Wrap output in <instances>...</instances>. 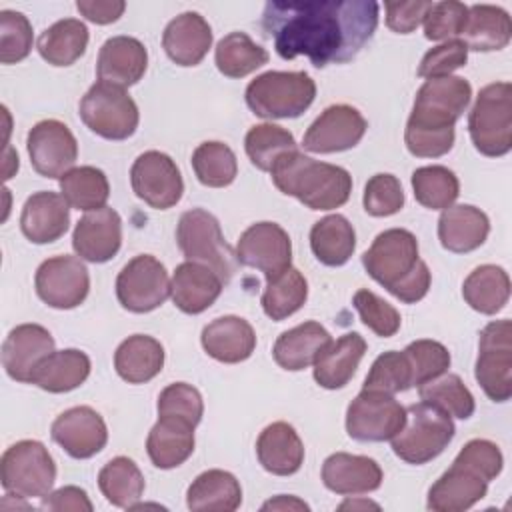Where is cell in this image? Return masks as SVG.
<instances>
[{
	"mask_svg": "<svg viewBox=\"0 0 512 512\" xmlns=\"http://www.w3.org/2000/svg\"><path fill=\"white\" fill-rule=\"evenodd\" d=\"M158 416H174L198 426L204 414L202 394L186 382L168 384L158 396Z\"/></svg>",
	"mask_w": 512,
	"mask_h": 512,
	"instance_id": "11a10c76",
	"label": "cell"
},
{
	"mask_svg": "<svg viewBox=\"0 0 512 512\" xmlns=\"http://www.w3.org/2000/svg\"><path fill=\"white\" fill-rule=\"evenodd\" d=\"M214 62L224 76L244 78L268 62V52L248 34L230 32L216 44Z\"/></svg>",
	"mask_w": 512,
	"mask_h": 512,
	"instance_id": "7bdbcfd3",
	"label": "cell"
},
{
	"mask_svg": "<svg viewBox=\"0 0 512 512\" xmlns=\"http://www.w3.org/2000/svg\"><path fill=\"white\" fill-rule=\"evenodd\" d=\"M242 504V488L234 474L212 468L198 474L186 492V506L194 512H234Z\"/></svg>",
	"mask_w": 512,
	"mask_h": 512,
	"instance_id": "e575fe53",
	"label": "cell"
},
{
	"mask_svg": "<svg viewBox=\"0 0 512 512\" xmlns=\"http://www.w3.org/2000/svg\"><path fill=\"white\" fill-rule=\"evenodd\" d=\"M404 200L406 198H404L402 184L394 174H384V172L374 174L364 186L362 204L370 216H376V218L392 216L402 210Z\"/></svg>",
	"mask_w": 512,
	"mask_h": 512,
	"instance_id": "db71d44e",
	"label": "cell"
},
{
	"mask_svg": "<svg viewBox=\"0 0 512 512\" xmlns=\"http://www.w3.org/2000/svg\"><path fill=\"white\" fill-rule=\"evenodd\" d=\"M412 386H414L412 366H410L404 350L402 352L388 350V352L380 354L372 362L370 372L364 380L366 390H380V392H388V394L406 392Z\"/></svg>",
	"mask_w": 512,
	"mask_h": 512,
	"instance_id": "681fc988",
	"label": "cell"
},
{
	"mask_svg": "<svg viewBox=\"0 0 512 512\" xmlns=\"http://www.w3.org/2000/svg\"><path fill=\"white\" fill-rule=\"evenodd\" d=\"M204 352L224 364H238L252 356L256 348V332L252 324L240 316L214 318L202 330Z\"/></svg>",
	"mask_w": 512,
	"mask_h": 512,
	"instance_id": "83f0119b",
	"label": "cell"
},
{
	"mask_svg": "<svg viewBox=\"0 0 512 512\" xmlns=\"http://www.w3.org/2000/svg\"><path fill=\"white\" fill-rule=\"evenodd\" d=\"M244 148L250 162L258 170L270 172L278 156H282L284 152L296 150V140L292 132H288L286 128L266 122V124H256L246 132Z\"/></svg>",
	"mask_w": 512,
	"mask_h": 512,
	"instance_id": "c3c4849f",
	"label": "cell"
},
{
	"mask_svg": "<svg viewBox=\"0 0 512 512\" xmlns=\"http://www.w3.org/2000/svg\"><path fill=\"white\" fill-rule=\"evenodd\" d=\"M490 234L488 216L472 204H452L438 218V240L442 248L454 254H466L480 248Z\"/></svg>",
	"mask_w": 512,
	"mask_h": 512,
	"instance_id": "f1b7e54d",
	"label": "cell"
},
{
	"mask_svg": "<svg viewBox=\"0 0 512 512\" xmlns=\"http://www.w3.org/2000/svg\"><path fill=\"white\" fill-rule=\"evenodd\" d=\"M148 68V52L138 38L112 36L108 38L96 60V76L102 82L128 88L136 84Z\"/></svg>",
	"mask_w": 512,
	"mask_h": 512,
	"instance_id": "603a6c76",
	"label": "cell"
},
{
	"mask_svg": "<svg viewBox=\"0 0 512 512\" xmlns=\"http://www.w3.org/2000/svg\"><path fill=\"white\" fill-rule=\"evenodd\" d=\"M88 38L90 34L82 20L64 18L54 22L40 34L36 48L48 64L70 66L86 52Z\"/></svg>",
	"mask_w": 512,
	"mask_h": 512,
	"instance_id": "ab89813d",
	"label": "cell"
},
{
	"mask_svg": "<svg viewBox=\"0 0 512 512\" xmlns=\"http://www.w3.org/2000/svg\"><path fill=\"white\" fill-rule=\"evenodd\" d=\"M368 276L404 304H416L428 294L430 270L418 256V240L410 230L388 228L380 232L362 254Z\"/></svg>",
	"mask_w": 512,
	"mask_h": 512,
	"instance_id": "3957f363",
	"label": "cell"
},
{
	"mask_svg": "<svg viewBox=\"0 0 512 512\" xmlns=\"http://www.w3.org/2000/svg\"><path fill=\"white\" fill-rule=\"evenodd\" d=\"M454 432L448 412L430 402H416L406 408V422L392 438V450L400 460L420 466L440 456Z\"/></svg>",
	"mask_w": 512,
	"mask_h": 512,
	"instance_id": "8992f818",
	"label": "cell"
},
{
	"mask_svg": "<svg viewBox=\"0 0 512 512\" xmlns=\"http://www.w3.org/2000/svg\"><path fill=\"white\" fill-rule=\"evenodd\" d=\"M256 456L262 468L276 476L296 474L304 462V444L288 422L268 424L256 440Z\"/></svg>",
	"mask_w": 512,
	"mask_h": 512,
	"instance_id": "4dcf8cb0",
	"label": "cell"
},
{
	"mask_svg": "<svg viewBox=\"0 0 512 512\" xmlns=\"http://www.w3.org/2000/svg\"><path fill=\"white\" fill-rule=\"evenodd\" d=\"M274 186L310 210H334L348 202L352 176L346 168L318 162L298 150L284 152L270 168Z\"/></svg>",
	"mask_w": 512,
	"mask_h": 512,
	"instance_id": "277c9868",
	"label": "cell"
},
{
	"mask_svg": "<svg viewBox=\"0 0 512 512\" xmlns=\"http://www.w3.org/2000/svg\"><path fill=\"white\" fill-rule=\"evenodd\" d=\"M162 46L174 64L196 66L212 46V28L198 12H182L164 28Z\"/></svg>",
	"mask_w": 512,
	"mask_h": 512,
	"instance_id": "4316f807",
	"label": "cell"
},
{
	"mask_svg": "<svg viewBox=\"0 0 512 512\" xmlns=\"http://www.w3.org/2000/svg\"><path fill=\"white\" fill-rule=\"evenodd\" d=\"M244 98L260 118H298L314 102L316 84L306 72L270 70L246 86Z\"/></svg>",
	"mask_w": 512,
	"mask_h": 512,
	"instance_id": "5b68a950",
	"label": "cell"
},
{
	"mask_svg": "<svg viewBox=\"0 0 512 512\" xmlns=\"http://www.w3.org/2000/svg\"><path fill=\"white\" fill-rule=\"evenodd\" d=\"M354 308L360 314V320L376 334L382 338H390L400 330L402 318L400 312L388 304L384 298L374 294L372 290H358L352 298Z\"/></svg>",
	"mask_w": 512,
	"mask_h": 512,
	"instance_id": "f5cc1de1",
	"label": "cell"
},
{
	"mask_svg": "<svg viewBox=\"0 0 512 512\" xmlns=\"http://www.w3.org/2000/svg\"><path fill=\"white\" fill-rule=\"evenodd\" d=\"M366 352V340L358 332H348L330 340L314 360V380L326 390L344 388Z\"/></svg>",
	"mask_w": 512,
	"mask_h": 512,
	"instance_id": "f546056e",
	"label": "cell"
},
{
	"mask_svg": "<svg viewBox=\"0 0 512 512\" xmlns=\"http://www.w3.org/2000/svg\"><path fill=\"white\" fill-rule=\"evenodd\" d=\"M468 132L474 148L490 158H500L512 148V84L492 82L484 86L468 116Z\"/></svg>",
	"mask_w": 512,
	"mask_h": 512,
	"instance_id": "52a82bcc",
	"label": "cell"
},
{
	"mask_svg": "<svg viewBox=\"0 0 512 512\" xmlns=\"http://www.w3.org/2000/svg\"><path fill=\"white\" fill-rule=\"evenodd\" d=\"M26 148L32 168L44 178H62L78 158L74 134L64 122L52 118L40 120L30 128Z\"/></svg>",
	"mask_w": 512,
	"mask_h": 512,
	"instance_id": "e0dca14e",
	"label": "cell"
},
{
	"mask_svg": "<svg viewBox=\"0 0 512 512\" xmlns=\"http://www.w3.org/2000/svg\"><path fill=\"white\" fill-rule=\"evenodd\" d=\"M418 394H420L422 402H430L460 420L470 418L476 410L474 396L466 388V384L462 382V378L458 374L444 372L438 378L428 380L422 386H418Z\"/></svg>",
	"mask_w": 512,
	"mask_h": 512,
	"instance_id": "7dc6e473",
	"label": "cell"
},
{
	"mask_svg": "<svg viewBox=\"0 0 512 512\" xmlns=\"http://www.w3.org/2000/svg\"><path fill=\"white\" fill-rule=\"evenodd\" d=\"M90 368L92 364L86 352L76 348L54 350L38 362L30 376V384L52 394L70 392L84 384L90 376Z\"/></svg>",
	"mask_w": 512,
	"mask_h": 512,
	"instance_id": "836d02e7",
	"label": "cell"
},
{
	"mask_svg": "<svg viewBox=\"0 0 512 512\" xmlns=\"http://www.w3.org/2000/svg\"><path fill=\"white\" fill-rule=\"evenodd\" d=\"M462 296L466 304L480 314L500 312L510 298L508 272L496 264L474 268L462 284Z\"/></svg>",
	"mask_w": 512,
	"mask_h": 512,
	"instance_id": "f35d334b",
	"label": "cell"
},
{
	"mask_svg": "<svg viewBox=\"0 0 512 512\" xmlns=\"http://www.w3.org/2000/svg\"><path fill=\"white\" fill-rule=\"evenodd\" d=\"M70 206L62 194L42 190L26 198L20 214V230L34 244H50L66 234Z\"/></svg>",
	"mask_w": 512,
	"mask_h": 512,
	"instance_id": "cb8c5ba5",
	"label": "cell"
},
{
	"mask_svg": "<svg viewBox=\"0 0 512 512\" xmlns=\"http://www.w3.org/2000/svg\"><path fill=\"white\" fill-rule=\"evenodd\" d=\"M472 86L460 76L428 78L416 92L404 130L412 156L438 158L454 146V124L470 104Z\"/></svg>",
	"mask_w": 512,
	"mask_h": 512,
	"instance_id": "7a4b0ae2",
	"label": "cell"
},
{
	"mask_svg": "<svg viewBox=\"0 0 512 512\" xmlns=\"http://www.w3.org/2000/svg\"><path fill=\"white\" fill-rule=\"evenodd\" d=\"M2 488L12 496L44 498L56 480V464L38 440H20L0 458Z\"/></svg>",
	"mask_w": 512,
	"mask_h": 512,
	"instance_id": "9c48e42d",
	"label": "cell"
},
{
	"mask_svg": "<svg viewBox=\"0 0 512 512\" xmlns=\"http://www.w3.org/2000/svg\"><path fill=\"white\" fill-rule=\"evenodd\" d=\"M474 376L484 394L494 402L512 396V322L494 320L486 324L478 340Z\"/></svg>",
	"mask_w": 512,
	"mask_h": 512,
	"instance_id": "8fae6325",
	"label": "cell"
},
{
	"mask_svg": "<svg viewBox=\"0 0 512 512\" xmlns=\"http://www.w3.org/2000/svg\"><path fill=\"white\" fill-rule=\"evenodd\" d=\"M412 190L416 202L424 208L446 210L456 202L460 194V182L450 168L432 164L412 172Z\"/></svg>",
	"mask_w": 512,
	"mask_h": 512,
	"instance_id": "f6af8a7d",
	"label": "cell"
},
{
	"mask_svg": "<svg viewBox=\"0 0 512 512\" xmlns=\"http://www.w3.org/2000/svg\"><path fill=\"white\" fill-rule=\"evenodd\" d=\"M60 194L70 208L90 212L106 206L110 184L100 168L76 166L60 178Z\"/></svg>",
	"mask_w": 512,
	"mask_h": 512,
	"instance_id": "b9f144b4",
	"label": "cell"
},
{
	"mask_svg": "<svg viewBox=\"0 0 512 512\" xmlns=\"http://www.w3.org/2000/svg\"><path fill=\"white\" fill-rule=\"evenodd\" d=\"M358 508H380L376 502H370V500H346L338 506V510H358Z\"/></svg>",
	"mask_w": 512,
	"mask_h": 512,
	"instance_id": "e7e4bbea",
	"label": "cell"
},
{
	"mask_svg": "<svg viewBox=\"0 0 512 512\" xmlns=\"http://www.w3.org/2000/svg\"><path fill=\"white\" fill-rule=\"evenodd\" d=\"M382 468L374 458L334 452L322 464V482L330 492L350 496L374 492L382 484Z\"/></svg>",
	"mask_w": 512,
	"mask_h": 512,
	"instance_id": "d4e9b609",
	"label": "cell"
},
{
	"mask_svg": "<svg viewBox=\"0 0 512 512\" xmlns=\"http://www.w3.org/2000/svg\"><path fill=\"white\" fill-rule=\"evenodd\" d=\"M98 488L118 508H132L144 494V476L134 460L116 456L98 472Z\"/></svg>",
	"mask_w": 512,
	"mask_h": 512,
	"instance_id": "60d3db41",
	"label": "cell"
},
{
	"mask_svg": "<svg viewBox=\"0 0 512 512\" xmlns=\"http://www.w3.org/2000/svg\"><path fill=\"white\" fill-rule=\"evenodd\" d=\"M366 128V118L354 106L332 104L308 126L302 146L314 154L344 152L364 138Z\"/></svg>",
	"mask_w": 512,
	"mask_h": 512,
	"instance_id": "ac0fdd59",
	"label": "cell"
},
{
	"mask_svg": "<svg viewBox=\"0 0 512 512\" xmlns=\"http://www.w3.org/2000/svg\"><path fill=\"white\" fill-rule=\"evenodd\" d=\"M310 248L324 266H342L352 258L356 248L354 226L342 214H328L314 222Z\"/></svg>",
	"mask_w": 512,
	"mask_h": 512,
	"instance_id": "74e56055",
	"label": "cell"
},
{
	"mask_svg": "<svg viewBox=\"0 0 512 512\" xmlns=\"http://www.w3.org/2000/svg\"><path fill=\"white\" fill-rule=\"evenodd\" d=\"M454 460L476 470L486 482L494 480L502 472V466H504V456H502L500 448L494 442L484 440V438H474V440L466 442Z\"/></svg>",
	"mask_w": 512,
	"mask_h": 512,
	"instance_id": "680465c9",
	"label": "cell"
},
{
	"mask_svg": "<svg viewBox=\"0 0 512 512\" xmlns=\"http://www.w3.org/2000/svg\"><path fill=\"white\" fill-rule=\"evenodd\" d=\"M236 260L242 266L260 270L266 280H274L292 266L290 236L276 222H256L240 234Z\"/></svg>",
	"mask_w": 512,
	"mask_h": 512,
	"instance_id": "9a60e30c",
	"label": "cell"
},
{
	"mask_svg": "<svg viewBox=\"0 0 512 512\" xmlns=\"http://www.w3.org/2000/svg\"><path fill=\"white\" fill-rule=\"evenodd\" d=\"M164 366L162 344L148 334L128 336L114 352V368L128 384H144Z\"/></svg>",
	"mask_w": 512,
	"mask_h": 512,
	"instance_id": "8d00e7d4",
	"label": "cell"
},
{
	"mask_svg": "<svg viewBox=\"0 0 512 512\" xmlns=\"http://www.w3.org/2000/svg\"><path fill=\"white\" fill-rule=\"evenodd\" d=\"M54 352L52 334L40 324H20L12 328L2 344V366L16 382H30L40 360Z\"/></svg>",
	"mask_w": 512,
	"mask_h": 512,
	"instance_id": "44dd1931",
	"label": "cell"
},
{
	"mask_svg": "<svg viewBox=\"0 0 512 512\" xmlns=\"http://www.w3.org/2000/svg\"><path fill=\"white\" fill-rule=\"evenodd\" d=\"M330 340V332L320 322L308 320L282 332L274 342L272 356L280 368L298 372L314 364V360Z\"/></svg>",
	"mask_w": 512,
	"mask_h": 512,
	"instance_id": "d6a6232c",
	"label": "cell"
},
{
	"mask_svg": "<svg viewBox=\"0 0 512 512\" xmlns=\"http://www.w3.org/2000/svg\"><path fill=\"white\" fill-rule=\"evenodd\" d=\"M224 288L222 278L204 264L182 262L176 266L170 280V296L184 314H200L210 308Z\"/></svg>",
	"mask_w": 512,
	"mask_h": 512,
	"instance_id": "484cf974",
	"label": "cell"
},
{
	"mask_svg": "<svg viewBox=\"0 0 512 512\" xmlns=\"http://www.w3.org/2000/svg\"><path fill=\"white\" fill-rule=\"evenodd\" d=\"M468 60V48L460 38L446 40L434 48H430L418 66L420 78H440V76H452L454 70L462 68Z\"/></svg>",
	"mask_w": 512,
	"mask_h": 512,
	"instance_id": "6f0895ef",
	"label": "cell"
},
{
	"mask_svg": "<svg viewBox=\"0 0 512 512\" xmlns=\"http://www.w3.org/2000/svg\"><path fill=\"white\" fill-rule=\"evenodd\" d=\"M42 510H76V512H92V502L86 490L78 486H62L54 492H48L40 504Z\"/></svg>",
	"mask_w": 512,
	"mask_h": 512,
	"instance_id": "94428289",
	"label": "cell"
},
{
	"mask_svg": "<svg viewBox=\"0 0 512 512\" xmlns=\"http://www.w3.org/2000/svg\"><path fill=\"white\" fill-rule=\"evenodd\" d=\"M52 440L76 460L92 458L108 442L104 418L90 406H74L56 416L50 428Z\"/></svg>",
	"mask_w": 512,
	"mask_h": 512,
	"instance_id": "d6986e66",
	"label": "cell"
},
{
	"mask_svg": "<svg viewBox=\"0 0 512 512\" xmlns=\"http://www.w3.org/2000/svg\"><path fill=\"white\" fill-rule=\"evenodd\" d=\"M308 298V282L298 268H288L274 280H266L262 310L268 318L280 322L298 312Z\"/></svg>",
	"mask_w": 512,
	"mask_h": 512,
	"instance_id": "ee69618b",
	"label": "cell"
},
{
	"mask_svg": "<svg viewBox=\"0 0 512 512\" xmlns=\"http://www.w3.org/2000/svg\"><path fill=\"white\" fill-rule=\"evenodd\" d=\"M194 428L190 422L174 416H158L146 438V452L160 470L184 464L194 452Z\"/></svg>",
	"mask_w": 512,
	"mask_h": 512,
	"instance_id": "1f68e13d",
	"label": "cell"
},
{
	"mask_svg": "<svg viewBox=\"0 0 512 512\" xmlns=\"http://www.w3.org/2000/svg\"><path fill=\"white\" fill-rule=\"evenodd\" d=\"M378 2H266L262 30L280 58L306 56L316 68L350 62L374 36Z\"/></svg>",
	"mask_w": 512,
	"mask_h": 512,
	"instance_id": "6da1fadb",
	"label": "cell"
},
{
	"mask_svg": "<svg viewBox=\"0 0 512 512\" xmlns=\"http://www.w3.org/2000/svg\"><path fill=\"white\" fill-rule=\"evenodd\" d=\"M468 18V6L458 0L432 2L430 10L424 16V36L428 40H452L460 36Z\"/></svg>",
	"mask_w": 512,
	"mask_h": 512,
	"instance_id": "9f6ffc18",
	"label": "cell"
},
{
	"mask_svg": "<svg viewBox=\"0 0 512 512\" xmlns=\"http://www.w3.org/2000/svg\"><path fill=\"white\" fill-rule=\"evenodd\" d=\"M78 114L88 130L106 140L130 138L140 122L138 106L126 90L102 80L82 96Z\"/></svg>",
	"mask_w": 512,
	"mask_h": 512,
	"instance_id": "30bf717a",
	"label": "cell"
},
{
	"mask_svg": "<svg viewBox=\"0 0 512 512\" xmlns=\"http://www.w3.org/2000/svg\"><path fill=\"white\" fill-rule=\"evenodd\" d=\"M32 50V24L16 10L0 12V62L16 64Z\"/></svg>",
	"mask_w": 512,
	"mask_h": 512,
	"instance_id": "816d5d0a",
	"label": "cell"
},
{
	"mask_svg": "<svg viewBox=\"0 0 512 512\" xmlns=\"http://www.w3.org/2000/svg\"><path fill=\"white\" fill-rule=\"evenodd\" d=\"M38 298L50 308L70 310L80 306L90 290L86 266L76 256H54L44 260L34 276Z\"/></svg>",
	"mask_w": 512,
	"mask_h": 512,
	"instance_id": "2e32d148",
	"label": "cell"
},
{
	"mask_svg": "<svg viewBox=\"0 0 512 512\" xmlns=\"http://www.w3.org/2000/svg\"><path fill=\"white\" fill-rule=\"evenodd\" d=\"M262 510H310V506L304 500L296 498V496L280 494V496L264 502Z\"/></svg>",
	"mask_w": 512,
	"mask_h": 512,
	"instance_id": "be15d7a7",
	"label": "cell"
},
{
	"mask_svg": "<svg viewBox=\"0 0 512 512\" xmlns=\"http://www.w3.org/2000/svg\"><path fill=\"white\" fill-rule=\"evenodd\" d=\"M488 492V482L470 466L454 460L452 466L430 486L428 510L462 512L480 502Z\"/></svg>",
	"mask_w": 512,
	"mask_h": 512,
	"instance_id": "7402d4cb",
	"label": "cell"
},
{
	"mask_svg": "<svg viewBox=\"0 0 512 512\" xmlns=\"http://www.w3.org/2000/svg\"><path fill=\"white\" fill-rule=\"evenodd\" d=\"M76 8L86 20H90L94 24H112L124 14L126 2H122V0H78Z\"/></svg>",
	"mask_w": 512,
	"mask_h": 512,
	"instance_id": "6125c7cd",
	"label": "cell"
},
{
	"mask_svg": "<svg viewBox=\"0 0 512 512\" xmlns=\"http://www.w3.org/2000/svg\"><path fill=\"white\" fill-rule=\"evenodd\" d=\"M176 244L190 262H198L214 270L224 284L236 270V254L224 242L220 222L204 208L186 210L176 226Z\"/></svg>",
	"mask_w": 512,
	"mask_h": 512,
	"instance_id": "ba28073f",
	"label": "cell"
},
{
	"mask_svg": "<svg viewBox=\"0 0 512 512\" xmlns=\"http://www.w3.org/2000/svg\"><path fill=\"white\" fill-rule=\"evenodd\" d=\"M130 184L134 194L156 210L176 206L184 192V180L176 162L160 150L142 152L134 160Z\"/></svg>",
	"mask_w": 512,
	"mask_h": 512,
	"instance_id": "5bb4252c",
	"label": "cell"
},
{
	"mask_svg": "<svg viewBox=\"0 0 512 512\" xmlns=\"http://www.w3.org/2000/svg\"><path fill=\"white\" fill-rule=\"evenodd\" d=\"M406 422V408L388 392L366 390L348 404L346 432L358 442L392 440Z\"/></svg>",
	"mask_w": 512,
	"mask_h": 512,
	"instance_id": "7c38bea8",
	"label": "cell"
},
{
	"mask_svg": "<svg viewBox=\"0 0 512 512\" xmlns=\"http://www.w3.org/2000/svg\"><path fill=\"white\" fill-rule=\"evenodd\" d=\"M468 50L492 52L508 46L512 36L510 16L504 8L492 4H472L468 6L466 26L460 34Z\"/></svg>",
	"mask_w": 512,
	"mask_h": 512,
	"instance_id": "d590c367",
	"label": "cell"
},
{
	"mask_svg": "<svg viewBox=\"0 0 512 512\" xmlns=\"http://www.w3.org/2000/svg\"><path fill=\"white\" fill-rule=\"evenodd\" d=\"M122 246V218L116 210L104 206L86 212L72 234L74 252L94 264L108 262Z\"/></svg>",
	"mask_w": 512,
	"mask_h": 512,
	"instance_id": "ffe728a7",
	"label": "cell"
},
{
	"mask_svg": "<svg viewBox=\"0 0 512 512\" xmlns=\"http://www.w3.org/2000/svg\"><path fill=\"white\" fill-rule=\"evenodd\" d=\"M432 2L412 0V2H386V26L398 34L414 32L422 22Z\"/></svg>",
	"mask_w": 512,
	"mask_h": 512,
	"instance_id": "91938a15",
	"label": "cell"
},
{
	"mask_svg": "<svg viewBox=\"0 0 512 512\" xmlns=\"http://www.w3.org/2000/svg\"><path fill=\"white\" fill-rule=\"evenodd\" d=\"M192 168L200 184L210 188L230 186L238 174V162L232 148L224 142L210 140L192 152Z\"/></svg>",
	"mask_w": 512,
	"mask_h": 512,
	"instance_id": "bcb514c9",
	"label": "cell"
},
{
	"mask_svg": "<svg viewBox=\"0 0 512 512\" xmlns=\"http://www.w3.org/2000/svg\"><path fill=\"white\" fill-rule=\"evenodd\" d=\"M116 296L128 312L144 314L156 310L170 296V278L164 264L152 254L134 256L118 272Z\"/></svg>",
	"mask_w": 512,
	"mask_h": 512,
	"instance_id": "4fadbf2b",
	"label": "cell"
},
{
	"mask_svg": "<svg viewBox=\"0 0 512 512\" xmlns=\"http://www.w3.org/2000/svg\"><path fill=\"white\" fill-rule=\"evenodd\" d=\"M404 354L412 366L414 386H422L424 382L438 378L450 368V352L436 340H414L404 348Z\"/></svg>",
	"mask_w": 512,
	"mask_h": 512,
	"instance_id": "f907efd6",
	"label": "cell"
}]
</instances>
